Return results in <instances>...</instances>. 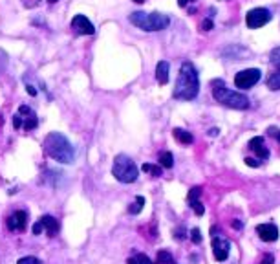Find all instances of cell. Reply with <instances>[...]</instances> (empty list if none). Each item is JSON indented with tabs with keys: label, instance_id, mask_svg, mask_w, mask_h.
<instances>
[{
	"label": "cell",
	"instance_id": "cell-18",
	"mask_svg": "<svg viewBox=\"0 0 280 264\" xmlns=\"http://www.w3.org/2000/svg\"><path fill=\"white\" fill-rule=\"evenodd\" d=\"M143 206H145V198H143V197H138V198H136V202H134V204H132V206L128 207V213H130V214L141 213V211H143Z\"/></svg>",
	"mask_w": 280,
	"mask_h": 264
},
{
	"label": "cell",
	"instance_id": "cell-17",
	"mask_svg": "<svg viewBox=\"0 0 280 264\" xmlns=\"http://www.w3.org/2000/svg\"><path fill=\"white\" fill-rule=\"evenodd\" d=\"M267 88L273 92L280 90V72H273L267 75Z\"/></svg>",
	"mask_w": 280,
	"mask_h": 264
},
{
	"label": "cell",
	"instance_id": "cell-21",
	"mask_svg": "<svg viewBox=\"0 0 280 264\" xmlns=\"http://www.w3.org/2000/svg\"><path fill=\"white\" fill-rule=\"evenodd\" d=\"M128 264H152V261L148 259L147 255H143V253H138V255H134L128 259Z\"/></svg>",
	"mask_w": 280,
	"mask_h": 264
},
{
	"label": "cell",
	"instance_id": "cell-16",
	"mask_svg": "<svg viewBox=\"0 0 280 264\" xmlns=\"http://www.w3.org/2000/svg\"><path fill=\"white\" fill-rule=\"evenodd\" d=\"M157 162H159V167H161V169H171V167L174 165L172 152H161Z\"/></svg>",
	"mask_w": 280,
	"mask_h": 264
},
{
	"label": "cell",
	"instance_id": "cell-38",
	"mask_svg": "<svg viewBox=\"0 0 280 264\" xmlns=\"http://www.w3.org/2000/svg\"><path fill=\"white\" fill-rule=\"evenodd\" d=\"M134 2H138V4H143V2H145V0H134Z\"/></svg>",
	"mask_w": 280,
	"mask_h": 264
},
{
	"label": "cell",
	"instance_id": "cell-27",
	"mask_svg": "<svg viewBox=\"0 0 280 264\" xmlns=\"http://www.w3.org/2000/svg\"><path fill=\"white\" fill-rule=\"evenodd\" d=\"M190 240H192L194 244H200V242H202V233H200L198 228H194V230L190 231Z\"/></svg>",
	"mask_w": 280,
	"mask_h": 264
},
{
	"label": "cell",
	"instance_id": "cell-20",
	"mask_svg": "<svg viewBox=\"0 0 280 264\" xmlns=\"http://www.w3.org/2000/svg\"><path fill=\"white\" fill-rule=\"evenodd\" d=\"M37 116L35 114H30L28 117H24V123H22V129H26V131H33L35 127H37Z\"/></svg>",
	"mask_w": 280,
	"mask_h": 264
},
{
	"label": "cell",
	"instance_id": "cell-32",
	"mask_svg": "<svg viewBox=\"0 0 280 264\" xmlns=\"http://www.w3.org/2000/svg\"><path fill=\"white\" fill-rule=\"evenodd\" d=\"M18 114L30 116V114H33V112H31V110H30V107H26V105H22V107H20V110H18Z\"/></svg>",
	"mask_w": 280,
	"mask_h": 264
},
{
	"label": "cell",
	"instance_id": "cell-22",
	"mask_svg": "<svg viewBox=\"0 0 280 264\" xmlns=\"http://www.w3.org/2000/svg\"><path fill=\"white\" fill-rule=\"evenodd\" d=\"M269 61H271V65L280 72V46L279 48L271 50V53H269Z\"/></svg>",
	"mask_w": 280,
	"mask_h": 264
},
{
	"label": "cell",
	"instance_id": "cell-37",
	"mask_svg": "<svg viewBox=\"0 0 280 264\" xmlns=\"http://www.w3.org/2000/svg\"><path fill=\"white\" fill-rule=\"evenodd\" d=\"M209 136H218V129H213V131H209Z\"/></svg>",
	"mask_w": 280,
	"mask_h": 264
},
{
	"label": "cell",
	"instance_id": "cell-28",
	"mask_svg": "<svg viewBox=\"0 0 280 264\" xmlns=\"http://www.w3.org/2000/svg\"><path fill=\"white\" fill-rule=\"evenodd\" d=\"M213 28H214V24H213V20H211V18H205V20L202 22V30H203V32H211Z\"/></svg>",
	"mask_w": 280,
	"mask_h": 264
},
{
	"label": "cell",
	"instance_id": "cell-40",
	"mask_svg": "<svg viewBox=\"0 0 280 264\" xmlns=\"http://www.w3.org/2000/svg\"><path fill=\"white\" fill-rule=\"evenodd\" d=\"M275 136H277V138H279V141H280V131L277 132V134H275Z\"/></svg>",
	"mask_w": 280,
	"mask_h": 264
},
{
	"label": "cell",
	"instance_id": "cell-26",
	"mask_svg": "<svg viewBox=\"0 0 280 264\" xmlns=\"http://www.w3.org/2000/svg\"><path fill=\"white\" fill-rule=\"evenodd\" d=\"M190 206H192V209H194V213L198 214V216H202L203 214V206H202V202H198V200H194V202H190Z\"/></svg>",
	"mask_w": 280,
	"mask_h": 264
},
{
	"label": "cell",
	"instance_id": "cell-11",
	"mask_svg": "<svg viewBox=\"0 0 280 264\" xmlns=\"http://www.w3.org/2000/svg\"><path fill=\"white\" fill-rule=\"evenodd\" d=\"M28 226V214L24 211H15L8 218V230L11 231H24Z\"/></svg>",
	"mask_w": 280,
	"mask_h": 264
},
{
	"label": "cell",
	"instance_id": "cell-15",
	"mask_svg": "<svg viewBox=\"0 0 280 264\" xmlns=\"http://www.w3.org/2000/svg\"><path fill=\"white\" fill-rule=\"evenodd\" d=\"M174 138L180 141V143H183V145H190V143L194 141L192 134L187 131H183V129H174Z\"/></svg>",
	"mask_w": 280,
	"mask_h": 264
},
{
	"label": "cell",
	"instance_id": "cell-19",
	"mask_svg": "<svg viewBox=\"0 0 280 264\" xmlns=\"http://www.w3.org/2000/svg\"><path fill=\"white\" fill-rule=\"evenodd\" d=\"M157 264H176V263H174L172 255H171L169 251L161 249V251L157 253Z\"/></svg>",
	"mask_w": 280,
	"mask_h": 264
},
{
	"label": "cell",
	"instance_id": "cell-30",
	"mask_svg": "<svg viewBox=\"0 0 280 264\" xmlns=\"http://www.w3.org/2000/svg\"><path fill=\"white\" fill-rule=\"evenodd\" d=\"M246 164L249 167H260V162L258 160H253V158H246Z\"/></svg>",
	"mask_w": 280,
	"mask_h": 264
},
{
	"label": "cell",
	"instance_id": "cell-12",
	"mask_svg": "<svg viewBox=\"0 0 280 264\" xmlns=\"http://www.w3.org/2000/svg\"><path fill=\"white\" fill-rule=\"evenodd\" d=\"M39 222L42 224V230L46 231V235L48 237H55L61 230V226H59V220L57 218H53V216H48V214H44Z\"/></svg>",
	"mask_w": 280,
	"mask_h": 264
},
{
	"label": "cell",
	"instance_id": "cell-1",
	"mask_svg": "<svg viewBox=\"0 0 280 264\" xmlns=\"http://www.w3.org/2000/svg\"><path fill=\"white\" fill-rule=\"evenodd\" d=\"M198 92H200V81H198L196 68L190 63L181 65L178 79H176V86H174V98L190 101L196 98Z\"/></svg>",
	"mask_w": 280,
	"mask_h": 264
},
{
	"label": "cell",
	"instance_id": "cell-14",
	"mask_svg": "<svg viewBox=\"0 0 280 264\" xmlns=\"http://www.w3.org/2000/svg\"><path fill=\"white\" fill-rule=\"evenodd\" d=\"M169 70H171V66L167 61H159L156 66V79L159 84H167L169 81Z\"/></svg>",
	"mask_w": 280,
	"mask_h": 264
},
{
	"label": "cell",
	"instance_id": "cell-36",
	"mask_svg": "<svg viewBox=\"0 0 280 264\" xmlns=\"http://www.w3.org/2000/svg\"><path fill=\"white\" fill-rule=\"evenodd\" d=\"M242 226H244V224H242V222H238V220H234V222H233V228H234V230H240Z\"/></svg>",
	"mask_w": 280,
	"mask_h": 264
},
{
	"label": "cell",
	"instance_id": "cell-7",
	"mask_svg": "<svg viewBox=\"0 0 280 264\" xmlns=\"http://www.w3.org/2000/svg\"><path fill=\"white\" fill-rule=\"evenodd\" d=\"M269 20H271V13H269V9L265 8H255L246 15V24L247 28H251V30L262 28V26H265Z\"/></svg>",
	"mask_w": 280,
	"mask_h": 264
},
{
	"label": "cell",
	"instance_id": "cell-24",
	"mask_svg": "<svg viewBox=\"0 0 280 264\" xmlns=\"http://www.w3.org/2000/svg\"><path fill=\"white\" fill-rule=\"evenodd\" d=\"M200 195H202V187H192V189L189 191V195H187V200H189V202H194V200L200 198Z\"/></svg>",
	"mask_w": 280,
	"mask_h": 264
},
{
	"label": "cell",
	"instance_id": "cell-9",
	"mask_svg": "<svg viewBox=\"0 0 280 264\" xmlns=\"http://www.w3.org/2000/svg\"><path fill=\"white\" fill-rule=\"evenodd\" d=\"M72 28L75 32H79L81 35H93L95 33V28L90 22V18L84 15H75L72 18Z\"/></svg>",
	"mask_w": 280,
	"mask_h": 264
},
{
	"label": "cell",
	"instance_id": "cell-3",
	"mask_svg": "<svg viewBox=\"0 0 280 264\" xmlns=\"http://www.w3.org/2000/svg\"><path fill=\"white\" fill-rule=\"evenodd\" d=\"M213 96L218 103H222L229 108H236V110H246L249 108V99L247 96L240 94V92L229 90L222 81H214L213 82Z\"/></svg>",
	"mask_w": 280,
	"mask_h": 264
},
{
	"label": "cell",
	"instance_id": "cell-34",
	"mask_svg": "<svg viewBox=\"0 0 280 264\" xmlns=\"http://www.w3.org/2000/svg\"><path fill=\"white\" fill-rule=\"evenodd\" d=\"M26 88H28V94H30V96H37V88H35V86H31V84H28Z\"/></svg>",
	"mask_w": 280,
	"mask_h": 264
},
{
	"label": "cell",
	"instance_id": "cell-25",
	"mask_svg": "<svg viewBox=\"0 0 280 264\" xmlns=\"http://www.w3.org/2000/svg\"><path fill=\"white\" fill-rule=\"evenodd\" d=\"M16 264H42V263L37 257H22V259H18Z\"/></svg>",
	"mask_w": 280,
	"mask_h": 264
},
{
	"label": "cell",
	"instance_id": "cell-35",
	"mask_svg": "<svg viewBox=\"0 0 280 264\" xmlns=\"http://www.w3.org/2000/svg\"><path fill=\"white\" fill-rule=\"evenodd\" d=\"M190 2H194V0H178L180 8H185V6H187V4H190Z\"/></svg>",
	"mask_w": 280,
	"mask_h": 264
},
{
	"label": "cell",
	"instance_id": "cell-29",
	"mask_svg": "<svg viewBox=\"0 0 280 264\" xmlns=\"http://www.w3.org/2000/svg\"><path fill=\"white\" fill-rule=\"evenodd\" d=\"M22 123H24V119H22V116H20V114H16L15 117H13V127H15V129H20V127H22Z\"/></svg>",
	"mask_w": 280,
	"mask_h": 264
},
{
	"label": "cell",
	"instance_id": "cell-8",
	"mask_svg": "<svg viewBox=\"0 0 280 264\" xmlns=\"http://www.w3.org/2000/svg\"><path fill=\"white\" fill-rule=\"evenodd\" d=\"M229 240L222 239V237H214L213 239V253H214V259L218 263H223L227 257H229Z\"/></svg>",
	"mask_w": 280,
	"mask_h": 264
},
{
	"label": "cell",
	"instance_id": "cell-23",
	"mask_svg": "<svg viewBox=\"0 0 280 264\" xmlns=\"http://www.w3.org/2000/svg\"><path fill=\"white\" fill-rule=\"evenodd\" d=\"M143 171H147V173H150V174H154V176H161V173H163V169L159 167V165H150V164H145L143 167H141Z\"/></svg>",
	"mask_w": 280,
	"mask_h": 264
},
{
	"label": "cell",
	"instance_id": "cell-2",
	"mask_svg": "<svg viewBox=\"0 0 280 264\" xmlns=\"http://www.w3.org/2000/svg\"><path fill=\"white\" fill-rule=\"evenodd\" d=\"M44 150L49 158H53L59 164H72L74 162V147L59 132H49L44 138Z\"/></svg>",
	"mask_w": 280,
	"mask_h": 264
},
{
	"label": "cell",
	"instance_id": "cell-10",
	"mask_svg": "<svg viewBox=\"0 0 280 264\" xmlns=\"http://www.w3.org/2000/svg\"><path fill=\"white\" fill-rule=\"evenodd\" d=\"M256 233L264 242H275L279 239V228L275 224H260L256 228Z\"/></svg>",
	"mask_w": 280,
	"mask_h": 264
},
{
	"label": "cell",
	"instance_id": "cell-6",
	"mask_svg": "<svg viewBox=\"0 0 280 264\" xmlns=\"http://www.w3.org/2000/svg\"><path fill=\"white\" fill-rule=\"evenodd\" d=\"M258 81H260V70L258 68H247V70H242V72L234 75L236 88H244V90L255 86Z\"/></svg>",
	"mask_w": 280,
	"mask_h": 264
},
{
	"label": "cell",
	"instance_id": "cell-13",
	"mask_svg": "<svg viewBox=\"0 0 280 264\" xmlns=\"http://www.w3.org/2000/svg\"><path fill=\"white\" fill-rule=\"evenodd\" d=\"M249 148H251V150H255L256 156L262 158V160H265V158L269 156V150L264 147V138H262V136H256V138H253V140L249 141Z\"/></svg>",
	"mask_w": 280,
	"mask_h": 264
},
{
	"label": "cell",
	"instance_id": "cell-39",
	"mask_svg": "<svg viewBox=\"0 0 280 264\" xmlns=\"http://www.w3.org/2000/svg\"><path fill=\"white\" fill-rule=\"evenodd\" d=\"M49 4H55V2H59V0H48Z\"/></svg>",
	"mask_w": 280,
	"mask_h": 264
},
{
	"label": "cell",
	"instance_id": "cell-33",
	"mask_svg": "<svg viewBox=\"0 0 280 264\" xmlns=\"http://www.w3.org/2000/svg\"><path fill=\"white\" fill-rule=\"evenodd\" d=\"M273 263H275V259H273V255H264L262 264H273Z\"/></svg>",
	"mask_w": 280,
	"mask_h": 264
},
{
	"label": "cell",
	"instance_id": "cell-31",
	"mask_svg": "<svg viewBox=\"0 0 280 264\" xmlns=\"http://www.w3.org/2000/svg\"><path fill=\"white\" fill-rule=\"evenodd\" d=\"M42 231V224L41 222H35L33 224V235H39Z\"/></svg>",
	"mask_w": 280,
	"mask_h": 264
},
{
	"label": "cell",
	"instance_id": "cell-5",
	"mask_svg": "<svg viewBox=\"0 0 280 264\" xmlns=\"http://www.w3.org/2000/svg\"><path fill=\"white\" fill-rule=\"evenodd\" d=\"M112 174H114L119 182H123V183H132V182L138 180L140 171H138V167H136V164L132 162L130 158L124 156V154H119V156H115L114 160Z\"/></svg>",
	"mask_w": 280,
	"mask_h": 264
},
{
	"label": "cell",
	"instance_id": "cell-4",
	"mask_svg": "<svg viewBox=\"0 0 280 264\" xmlns=\"http://www.w3.org/2000/svg\"><path fill=\"white\" fill-rule=\"evenodd\" d=\"M132 24L140 28L143 32H161L171 24V18L161 13H145V11H136L128 16Z\"/></svg>",
	"mask_w": 280,
	"mask_h": 264
}]
</instances>
